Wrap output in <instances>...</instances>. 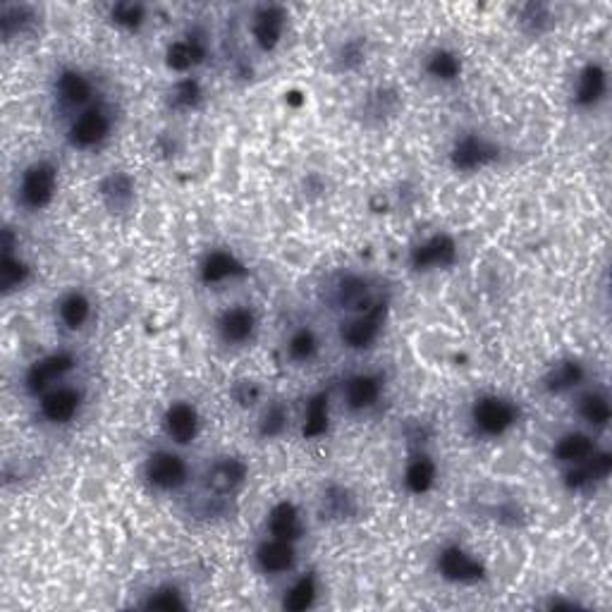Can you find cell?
<instances>
[{"mask_svg":"<svg viewBox=\"0 0 612 612\" xmlns=\"http://www.w3.org/2000/svg\"><path fill=\"white\" fill-rule=\"evenodd\" d=\"M522 409L510 397L481 395L471 405V426L486 438H500L519 424Z\"/></svg>","mask_w":612,"mask_h":612,"instance_id":"6da1fadb","label":"cell"},{"mask_svg":"<svg viewBox=\"0 0 612 612\" xmlns=\"http://www.w3.org/2000/svg\"><path fill=\"white\" fill-rule=\"evenodd\" d=\"M55 192H58V168H55L53 161L41 158V161L29 163L22 170L17 199L27 211H44V208L51 206Z\"/></svg>","mask_w":612,"mask_h":612,"instance_id":"7a4b0ae2","label":"cell"},{"mask_svg":"<svg viewBox=\"0 0 612 612\" xmlns=\"http://www.w3.org/2000/svg\"><path fill=\"white\" fill-rule=\"evenodd\" d=\"M110 132H113V115L108 108L96 106L84 108L72 118L70 127H67V144L72 149L91 151L99 149L103 142H108Z\"/></svg>","mask_w":612,"mask_h":612,"instance_id":"3957f363","label":"cell"},{"mask_svg":"<svg viewBox=\"0 0 612 612\" xmlns=\"http://www.w3.org/2000/svg\"><path fill=\"white\" fill-rule=\"evenodd\" d=\"M144 479L153 491L175 493L187 486L189 464L173 450H153L144 462Z\"/></svg>","mask_w":612,"mask_h":612,"instance_id":"277c9868","label":"cell"},{"mask_svg":"<svg viewBox=\"0 0 612 612\" xmlns=\"http://www.w3.org/2000/svg\"><path fill=\"white\" fill-rule=\"evenodd\" d=\"M448 158L452 170H457V173H479V170H486L493 163H498L500 146L483 137V134L467 132L452 142Z\"/></svg>","mask_w":612,"mask_h":612,"instance_id":"5b68a950","label":"cell"},{"mask_svg":"<svg viewBox=\"0 0 612 612\" xmlns=\"http://www.w3.org/2000/svg\"><path fill=\"white\" fill-rule=\"evenodd\" d=\"M385 314H388V302H381V299L366 311H361V314H354L350 321L342 323L340 328L342 345L354 352L369 350V347L376 345V340L381 338L383 333Z\"/></svg>","mask_w":612,"mask_h":612,"instance_id":"8992f818","label":"cell"},{"mask_svg":"<svg viewBox=\"0 0 612 612\" xmlns=\"http://www.w3.org/2000/svg\"><path fill=\"white\" fill-rule=\"evenodd\" d=\"M77 366V359L72 352H51L44 354L41 359H36L34 364H29L27 373H24V390L32 397H41L48 390L60 385V381Z\"/></svg>","mask_w":612,"mask_h":612,"instance_id":"52a82bcc","label":"cell"},{"mask_svg":"<svg viewBox=\"0 0 612 612\" xmlns=\"http://www.w3.org/2000/svg\"><path fill=\"white\" fill-rule=\"evenodd\" d=\"M328 302L333 304V309L354 316L369 309L378 299H373V285L366 275L342 273L328 287Z\"/></svg>","mask_w":612,"mask_h":612,"instance_id":"ba28073f","label":"cell"},{"mask_svg":"<svg viewBox=\"0 0 612 612\" xmlns=\"http://www.w3.org/2000/svg\"><path fill=\"white\" fill-rule=\"evenodd\" d=\"M436 569L440 577L450 581V584H479L486 577L483 562L474 558L467 548L457 546V543H448V546L438 550Z\"/></svg>","mask_w":612,"mask_h":612,"instance_id":"9c48e42d","label":"cell"},{"mask_svg":"<svg viewBox=\"0 0 612 612\" xmlns=\"http://www.w3.org/2000/svg\"><path fill=\"white\" fill-rule=\"evenodd\" d=\"M457 259H459L457 242L455 237L448 235V232L431 235L428 240L419 242L412 252H409V266H412L416 273L452 268L457 263Z\"/></svg>","mask_w":612,"mask_h":612,"instance_id":"30bf717a","label":"cell"},{"mask_svg":"<svg viewBox=\"0 0 612 612\" xmlns=\"http://www.w3.org/2000/svg\"><path fill=\"white\" fill-rule=\"evenodd\" d=\"M84 405V393L77 385L60 383L39 397V414L46 424L65 426L75 421Z\"/></svg>","mask_w":612,"mask_h":612,"instance_id":"8fae6325","label":"cell"},{"mask_svg":"<svg viewBox=\"0 0 612 612\" xmlns=\"http://www.w3.org/2000/svg\"><path fill=\"white\" fill-rule=\"evenodd\" d=\"M259 330V316L252 306L235 304L225 309L216 321V333L223 345L228 347H244L256 338Z\"/></svg>","mask_w":612,"mask_h":612,"instance_id":"7c38bea8","label":"cell"},{"mask_svg":"<svg viewBox=\"0 0 612 612\" xmlns=\"http://www.w3.org/2000/svg\"><path fill=\"white\" fill-rule=\"evenodd\" d=\"M249 476V467L242 457H218L216 462L208 464L204 474L206 493L216 498H230L244 486Z\"/></svg>","mask_w":612,"mask_h":612,"instance_id":"4fadbf2b","label":"cell"},{"mask_svg":"<svg viewBox=\"0 0 612 612\" xmlns=\"http://www.w3.org/2000/svg\"><path fill=\"white\" fill-rule=\"evenodd\" d=\"M247 273V263L235 252H230V249H211L199 263V280L201 285L206 287H216L223 283H232V280L247 278Z\"/></svg>","mask_w":612,"mask_h":612,"instance_id":"5bb4252c","label":"cell"},{"mask_svg":"<svg viewBox=\"0 0 612 612\" xmlns=\"http://www.w3.org/2000/svg\"><path fill=\"white\" fill-rule=\"evenodd\" d=\"M208 58V39L201 29H192L165 48V65L177 75H189Z\"/></svg>","mask_w":612,"mask_h":612,"instance_id":"9a60e30c","label":"cell"},{"mask_svg":"<svg viewBox=\"0 0 612 612\" xmlns=\"http://www.w3.org/2000/svg\"><path fill=\"white\" fill-rule=\"evenodd\" d=\"M55 99H58L60 108L65 110H79L91 106L94 99V82L84 75L77 67H65L55 77Z\"/></svg>","mask_w":612,"mask_h":612,"instance_id":"2e32d148","label":"cell"},{"mask_svg":"<svg viewBox=\"0 0 612 612\" xmlns=\"http://www.w3.org/2000/svg\"><path fill=\"white\" fill-rule=\"evenodd\" d=\"M163 431L175 445L194 443L201 431L199 409L187 400L170 402L163 414Z\"/></svg>","mask_w":612,"mask_h":612,"instance_id":"e0dca14e","label":"cell"},{"mask_svg":"<svg viewBox=\"0 0 612 612\" xmlns=\"http://www.w3.org/2000/svg\"><path fill=\"white\" fill-rule=\"evenodd\" d=\"M612 471V455L608 450H596L589 459L584 462L572 464L565 471V486L572 493H584L596 488L598 483H603Z\"/></svg>","mask_w":612,"mask_h":612,"instance_id":"ac0fdd59","label":"cell"},{"mask_svg":"<svg viewBox=\"0 0 612 612\" xmlns=\"http://www.w3.org/2000/svg\"><path fill=\"white\" fill-rule=\"evenodd\" d=\"M287 29V10L283 5H261L252 17V36L263 53H273L280 46Z\"/></svg>","mask_w":612,"mask_h":612,"instance_id":"d6986e66","label":"cell"},{"mask_svg":"<svg viewBox=\"0 0 612 612\" xmlns=\"http://www.w3.org/2000/svg\"><path fill=\"white\" fill-rule=\"evenodd\" d=\"M608 94V70L596 60L586 63L579 70L577 84H574V106L591 110L601 106Z\"/></svg>","mask_w":612,"mask_h":612,"instance_id":"ffe728a7","label":"cell"},{"mask_svg":"<svg viewBox=\"0 0 612 612\" xmlns=\"http://www.w3.org/2000/svg\"><path fill=\"white\" fill-rule=\"evenodd\" d=\"M256 567L261 569L263 574L268 577H280V574H287L297 562V550L292 541H283V538L268 536L266 541L259 543L254 553Z\"/></svg>","mask_w":612,"mask_h":612,"instance_id":"44dd1931","label":"cell"},{"mask_svg":"<svg viewBox=\"0 0 612 612\" xmlns=\"http://www.w3.org/2000/svg\"><path fill=\"white\" fill-rule=\"evenodd\" d=\"M383 395V378L376 373H354L345 383V407L350 412H369Z\"/></svg>","mask_w":612,"mask_h":612,"instance_id":"7402d4cb","label":"cell"},{"mask_svg":"<svg viewBox=\"0 0 612 612\" xmlns=\"http://www.w3.org/2000/svg\"><path fill=\"white\" fill-rule=\"evenodd\" d=\"M584 381H586V366L581 364L579 359L567 357L555 361V364L543 373L541 385L548 395H567L572 393V390H577Z\"/></svg>","mask_w":612,"mask_h":612,"instance_id":"603a6c76","label":"cell"},{"mask_svg":"<svg viewBox=\"0 0 612 612\" xmlns=\"http://www.w3.org/2000/svg\"><path fill=\"white\" fill-rule=\"evenodd\" d=\"M99 197L110 213H125L134 204V180L125 170H110L99 182Z\"/></svg>","mask_w":612,"mask_h":612,"instance_id":"cb8c5ba5","label":"cell"},{"mask_svg":"<svg viewBox=\"0 0 612 612\" xmlns=\"http://www.w3.org/2000/svg\"><path fill=\"white\" fill-rule=\"evenodd\" d=\"M268 534L275 538H283V541H299L304 534V522L299 507L292 500H280L271 507L266 519Z\"/></svg>","mask_w":612,"mask_h":612,"instance_id":"d4e9b609","label":"cell"},{"mask_svg":"<svg viewBox=\"0 0 612 612\" xmlns=\"http://www.w3.org/2000/svg\"><path fill=\"white\" fill-rule=\"evenodd\" d=\"M321 514L328 522H350L359 514L357 495L340 483H330L321 495Z\"/></svg>","mask_w":612,"mask_h":612,"instance_id":"484cf974","label":"cell"},{"mask_svg":"<svg viewBox=\"0 0 612 612\" xmlns=\"http://www.w3.org/2000/svg\"><path fill=\"white\" fill-rule=\"evenodd\" d=\"M596 450H598L596 440H593V436H589V433L567 431L555 440L553 457L558 459L560 464H565V467H572V464H579L584 462V459H589Z\"/></svg>","mask_w":612,"mask_h":612,"instance_id":"4316f807","label":"cell"},{"mask_svg":"<svg viewBox=\"0 0 612 612\" xmlns=\"http://www.w3.org/2000/svg\"><path fill=\"white\" fill-rule=\"evenodd\" d=\"M36 20H39V15H36L32 5L5 3L0 8V36H3V41L20 39V36L32 32Z\"/></svg>","mask_w":612,"mask_h":612,"instance_id":"83f0119b","label":"cell"},{"mask_svg":"<svg viewBox=\"0 0 612 612\" xmlns=\"http://www.w3.org/2000/svg\"><path fill=\"white\" fill-rule=\"evenodd\" d=\"M405 488L412 495H426L438 481V464L426 452H416L405 467Z\"/></svg>","mask_w":612,"mask_h":612,"instance_id":"f1b7e54d","label":"cell"},{"mask_svg":"<svg viewBox=\"0 0 612 612\" xmlns=\"http://www.w3.org/2000/svg\"><path fill=\"white\" fill-rule=\"evenodd\" d=\"M91 299L82 290H70L60 297L58 318L67 330H82L91 318Z\"/></svg>","mask_w":612,"mask_h":612,"instance_id":"f546056e","label":"cell"},{"mask_svg":"<svg viewBox=\"0 0 612 612\" xmlns=\"http://www.w3.org/2000/svg\"><path fill=\"white\" fill-rule=\"evenodd\" d=\"M29 278H32V266L20 254H0V292L3 295L22 290L29 283Z\"/></svg>","mask_w":612,"mask_h":612,"instance_id":"4dcf8cb0","label":"cell"},{"mask_svg":"<svg viewBox=\"0 0 612 612\" xmlns=\"http://www.w3.org/2000/svg\"><path fill=\"white\" fill-rule=\"evenodd\" d=\"M424 70L436 82H455L462 75V58L455 51H450V48H436V51L426 55Z\"/></svg>","mask_w":612,"mask_h":612,"instance_id":"1f68e13d","label":"cell"},{"mask_svg":"<svg viewBox=\"0 0 612 612\" xmlns=\"http://www.w3.org/2000/svg\"><path fill=\"white\" fill-rule=\"evenodd\" d=\"M517 22L524 34L543 36L555 27L553 8L548 3H524L517 10Z\"/></svg>","mask_w":612,"mask_h":612,"instance_id":"d6a6232c","label":"cell"},{"mask_svg":"<svg viewBox=\"0 0 612 612\" xmlns=\"http://www.w3.org/2000/svg\"><path fill=\"white\" fill-rule=\"evenodd\" d=\"M168 108L175 113H189V110H197L199 103L204 101V87L197 77H182L173 84V89L168 91Z\"/></svg>","mask_w":612,"mask_h":612,"instance_id":"836d02e7","label":"cell"},{"mask_svg":"<svg viewBox=\"0 0 612 612\" xmlns=\"http://www.w3.org/2000/svg\"><path fill=\"white\" fill-rule=\"evenodd\" d=\"M330 426V402L326 393H316L306 402V414H304V426L302 436L306 440H316L326 436Z\"/></svg>","mask_w":612,"mask_h":612,"instance_id":"e575fe53","label":"cell"},{"mask_svg":"<svg viewBox=\"0 0 612 612\" xmlns=\"http://www.w3.org/2000/svg\"><path fill=\"white\" fill-rule=\"evenodd\" d=\"M579 416L596 431H603L612 419V407L608 395L601 390H591V393L581 395L579 400Z\"/></svg>","mask_w":612,"mask_h":612,"instance_id":"d590c367","label":"cell"},{"mask_svg":"<svg viewBox=\"0 0 612 612\" xmlns=\"http://www.w3.org/2000/svg\"><path fill=\"white\" fill-rule=\"evenodd\" d=\"M290 426V409L285 402H271L263 409L259 421H256V433L261 440H278Z\"/></svg>","mask_w":612,"mask_h":612,"instance_id":"8d00e7d4","label":"cell"},{"mask_svg":"<svg viewBox=\"0 0 612 612\" xmlns=\"http://www.w3.org/2000/svg\"><path fill=\"white\" fill-rule=\"evenodd\" d=\"M318 350H321V340H318L316 330L309 326L292 330V335L287 338V357L295 361V364L314 361L318 357Z\"/></svg>","mask_w":612,"mask_h":612,"instance_id":"74e56055","label":"cell"},{"mask_svg":"<svg viewBox=\"0 0 612 612\" xmlns=\"http://www.w3.org/2000/svg\"><path fill=\"white\" fill-rule=\"evenodd\" d=\"M316 596H318V579L314 572L309 574H302L295 584L290 586V589L285 591V598H283V608L285 610H292V612H302V610H309L311 605L316 603Z\"/></svg>","mask_w":612,"mask_h":612,"instance_id":"f35d334b","label":"cell"},{"mask_svg":"<svg viewBox=\"0 0 612 612\" xmlns=\"http://www.w3.org/2000/svg\"><path fill=\"white\" fill-rule=\"evenodd\" d=\"M400 108V96L395 89L390 87H378L373 89L364 101V118L371 122H383L385 118L397 113Z\"/></svg>","mask_w":612,"mask_h":612,"instance_id":"ab89813d","label":"cell"},{"mask_svg":"<svg viewBox=\"0 0 612 612\" xmlns=\"http://www.w3.org/2000/svg\"><path fill=\"white\" fill-rule=\"evenodd\" d=\"M146 17H149L146 5L134 3V0H122V3L110 5L108 10V20L113 22L115 27L125 29V32H139L146 24Z\"/></svg>","mask_w":612,"mask_h":612,"instance_id":"60d3db41","label":"cell"},{"mask_svg":"<svg viewBox=\"0 0 612 612\" xmlns=\"http://www.w3.org/2000/svg\"><path fill=\"white\" fill-rule=\"evenodd\" d=\"M142 608L146 610H163V612H173V610H187L185 593H182L173 584H163L158 589H153L146 601L142 603Z\"/></svg>","mask_w":612,"mask_h":612,"instance_id":"b9f144b4","label":"cell"},{"mask_svg":"<svg viewBox=\"0 0 612 612\" xmlns=\"http://www.w3.org/2000/svg\"><path fill=\"white\" fill-rule=\"evenodd\" d=\"M366 63V41L361 36L342 41L338 53H335V67L340 72H354Z\"/></svg>","mask_w":612,"mask_h":612,"instance_id":"7bdbcfd3","label":"cell"},{"mask_svg":"<svg viewBox=\"0 0 612 612\" xmlns=\"http://www.w3.org/2000/svg\"><path fill=\"white\" fill-rule=\"evenodd\" d=\"M232 400L240 407H254L261 400V385L256 381H237L232 388Z\"/></svg>","mask_w":612,"mask_h":612,"instance_id":"ee69618b","label":"cell"},{"mask_svg":"<svg viewBox=\"0 0 612 612\" xmlns=\"http://www.w3.org/2000/svg\"><path fill=\"white\" fill-rule=\"evenodd\" d=\"M550 610H572V608H579L577 603L574 601H560V598H553V601L548 603Z\"/></svg>","mask_w":612,"mask_h":612,"instance_id":"f6af8a7d","label":"cell"}]
</instances>
